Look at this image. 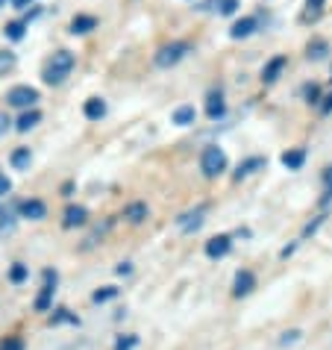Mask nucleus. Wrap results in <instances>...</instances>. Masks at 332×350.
Listing matches in <instances>:
<instances>
[{
  "instance_id": "f257e3e1",
  "label": "nucleus",
  "mask_w": 332,
  "mask_h": 350,
  "mask_svg": "<svg viewBox=\"0 0 332 350\" xmlns=\"http://www.w3.org/2000/svg\"><path fill=\"white\" fill-rule=\"evenodd\" d=\"M74 65H77V56L71 51H56L51 56V62H47V68H44V83L47 85L65 83V77L74 71Z\"/></svg>"
},
{
  "instance_id": "f03ea898",
  "label": "nucleus",
  "mask_w": 332,
  "mask_h": 350,
  "mask_svg": "<svg viewBox=\"0 0 332 350\" xmlns=\"http://www.w3.org/2000/svg\"><path fill=\"white\" fill-rule=\"evenodd\" d=\"M191 51H194L191 42H171V44H162L159 51L153 53V65H156V68H174V65H180Z\"/></svg>"
},
{
  "instance_id": "7ed1b4c3",
  "label": "nucleus",
  "mask_w": 332,
  "mask_h": 350,
  "mask_svg": "<svg viewBox=\"0 0 332 350\" xmlns=\"http://www.w3.org/2000/svg\"><path fill=\"white\" fill-rule=\"evenodd\" d=\"M227 153H223L218 144H209V148H203V153H200V171H203V177H209V180H215V177H221L223 171H227Z\"/></svg>"
},
{
  "instance_id": "20e7f679",
  "label": "nucleus",
  "mask_w": 332,
  "mask_h": 350,
  "mask_svg": "<svg viewBox=\"0 0 332 350\" xmlns=\"http://www.w3.org/2000/svg\"><path fill=\"white\" fill-rule=\"evenodd\" d=\"M206 212H209V203H197L194 209L182 212L177 218V230L180 232H197L203 227V221H206Z\"/></svg>"
},
{
  "instance_id": "39448f33",
  "label": "nucleus",
  "mask_w": 332,
  "mask_h": 350,
  "mask_svg": "<svg viewBox=\"0 0 332 350\" xmlns=\"http://www.w3.org/2000/svg\"><path fill=\"white\" fill-rule=\"evenodd\" d=\"M38 100V89H33V85H15V89H9L6 94V103L15 106V109H30V106H36Z\"/></svg>"
},
{
  "instance_id": "423d86ee",
  "label": "nucleus",
  "mask_w": 332,
  "mask_h": 350,
  "mask_svg": "<svg viewBox=\"0 0 332 350\" xmlns=\"http://www.w3.org/2000/svg\"><path fill=\"white\" fill-rule=\"evenodd\" d=\"M56 283H59V274L47 268V271H44V286H42V291H38V297H36V309H38V312H47V309H51Z\"/></svg>"
},
{
  "instance_id": "0eeeda50",
  "label": "nucleus",
  "mask_w": 332,
  "mask_h": 350,
  "mask_svg": "<svg viewBox=\"0 0 332 350\" xmlns=\"http://www.w3.org/2000/svg\"><path fill=\"white\" fill-rule=\"evenodd\" d=\"M256 288V274L250 268H238L236 277H232V297H247Z\"/></svg>"
},
{
  "instance_id": "6e6552de",
  "label": "nucleus",
  "mask_w": 332,
  "mask_h": 350,
  "mask_svg": "<svg viewBox=\"0 0 332 350\" xmlns=\"http://www.w3.org/2000/svg\"><path fill=\"white\" fill-rule=\"evenodd\" d=\"M230 250H232V236H227V232H218V236H212L206 241L203 254H206L209 259H223V256H230Z\"/></svg>"
},
{
  "instance_id": "1a4fd4ad",
  "label": "nucleus",
  "mask_w": 332,
  "mask_h": 350,
  "mask_svg": "<svg viewBox=\"0 0 332 350\" xmlns=\"http://www.w3.org/2000/svg\"><path fill=\"white\" fill-rule=\"evenodd\" d=\"M288 68V56L286 53H277L273 59H268L265 62V68H262V83L265 85H273L282 77V71Z\"/></svg>"
},
{
  "instance_id": "9d476101",
  "label": "nucleus",
  "mask_w": 332,
  "mask_h": 350,
  "mask_svg": "<svg viewBox=\"0 0 332 350\" xmlns=\"http://www.w3.org/2000/svg\"><path fill=\"white\" fill-rule=\"evenodd\" d=\"M265 168H268V159L265 157H247L244 162H238V168H236V174H232V180L241 183V180H247V177H253V174H259V171H265Z\"/></svg>"
},
{
  "instance_id": "9b49d317",
  "label": "nucleus",
  "mask_w": 332,
  "mask_h": 350,
  "mask_svg": "<svg viewBox=\"0 0 332 350\" xmlns=\"http://www.w3.org/2000/svg\"><path fill=\"white\" fill-rule=\"evenodd\" d=\"M206 115L212 121H221L227 115V100H223V89H209L206 94Z\"/></svg>"
},
{
  "instance_id": "f8f14e48",
  "label": "nucleus",
  "mask_w": 332,
  "mask_h": 350,
  "mask_svg": "<svg viewBox=\"0 0 332 350\" xmlns=\"http://www.w3.org/2000/svg\"><path fill=\"white\" fill-rule=\"evenodd\" d=\"M259 30V18H253V15H247V18H238L236 24L230 27V38H247V36H253Z\"/></svg>"
},
{
  "instance_id": "ddd939ff",
  "label": "nucleus",
  "mask_w": 332,
  "mask_h": 350,
  "mask_svg": "<svg viewBox=\"0 0 332 350\" xmlns=\"http://www.w3.org/2000/svg\"><path fill=\"white\" fill-rule=\"evenodd\" d=\"M85 221H89V209H85V206H68L65 215H62V227L74 230V227H83Z\"/></svg>"
},
{
  "instance_id": "4468645a",
  "label": "nucleus",
  "mask_w": 332,
  "mask_h": 350,
  "mask_svg": "<svg viewBox=\"0 0 332 350\" xmlns=\"http://www.w3.org/2000/svg\"><path fill=\"white\" fill-rule=\"evenodd\" d=\"M18 212H21L24 218H30V221H42V218L47 215V206H44V200L30 198V200H21V206H18Z\"/></svg>"
},
{
  "instance_id": "2eb2a0df",
  "label": "nucleus",
  "mask_w": 332,
  "mask_h": 350,
  "mask_svg": "<svg viewBox=\"0 0 332 350\" xmlns=\"http://www.w3.org/2000/svg\"><path fill=\"white\" fill-rule=\"evenodd\" d=\"M320 209H329L332 206V165H327L324 171H320Z\"/></svg>"
},
{
  "instance_id": "dca6fc26",
  "label": "nucleus",
  "mask_w": 332,
  "mask_h": 350,
  "mask_svg": "<svg viewBox=\"0 0 332 350\" xmlns=\"http://www.w3.org/2000/svg\"><path fill=\"white\" fill-rule=\"evenodd\" d=\"M279 162L286 165L288 171H300L303 165H306V148H291V150H286L279 157Z\"/></svg>"
},
{
  "instance_id": "f3484780",
  "label": "nucleus",
  "mask_w": 332,
  "mask_h": 350,
  "mask_svg": "<svg viewBox=\"0 0 332 350\" xmlns=\"http://www.w3.org/2000/svg\"><path fill=\"white\" fill-rule=\"evenodd\" d=\"M148 215H150V209H148V203H144V200H133L130 206L124 209V218H126V221H133V224L148 221Z\"/></svg>"
},
{
  "instance_id": "a211bd4d",
  "label": "nucleus",
  "mask_w": 332,
  "mask_h": 350,
  "mask_svg": "<svg viewBox=\"0 0 332 350\" xmlns=\"http://www.w3.org/2000/svg\"><path fill=\"white\" fill-rule=\"evenodd\" d=\"M83 115L89 121H100L103 115H106V100H103V97H89L85 106H83Z\"/></svg>"
},
{
  "instance_id": "6ab92c4d",
  "label": "nucleus",
  "mask_w": 332,
  "mask_h": 350,
  "mask_svg": "<svg viewBox=\"0 0 332 350\" xmlns=\"http://www.w3.org/2000/svg\"><path fill=\"white\" fill-rule=\"evenodd\" d=\"M171 121L174 124H180V127H191L194 121H197V109H194V106H177V109H174V115H171Z\"/></svg>"
},
{
  "instance_id": "aec40b11",
  "label": "nucleus",
  "mask_w": 332,
  "mask_h": 350,
  "mask_svg": "<svg viewBox=\"0 0 332 350\" xmlns=\"http://www.w3.org/2000/svg\"><path fill=\"white\" fill-rule=\"evenodd\" d=\"M327 53H329V42H327V38H312V42L306 44V59L320 62V59H327Z\"/></svg>"
},
{
  "instance_id": "412c9836",
  "label": "nucleus",
  "mask_w": 332,
  "mask_h": 350,
  "mask_svg": "<svg viewBox=\"0 0 332 350\" xmlns=\"http://www.w3.org/2000/svg\"><path fill=\"white\" fill-rule=\"evenodd\" d=\"M92 30H97V18L94 15H74V21H71V33L74 36H85Z\"/></svg>"
},
{
  "instance_id": "4be33fe9",
  "label": "nucleus",
  "mask_w": 332,
  "mask_h": 350,
  "mask_svg": "<svg viewBox=\"0 0 332 350\" xmlns=\"http://www.w3.org/2000/svg\"><path fill=\"white\" fill-rule=\"evenodd\" d=\"M38 121H42V112H38V109H27V112H21V118L15 121V130L27 133V130H33Z\"/></svg>"
},
{
  "instance_id": "5701e85b",
  "label": "nucleus",
  "mask_w": 332,
  "mask_h": 350,
  "mask_svg": "<svg viewBox=\"0 0 332 350\" xmlns=\"http://www.w3.org/2000/svg\"><path fill=\"white\" fill-rule=\"evenodd\" d=\"M324 6H327V0H306V12H303L300 21H303V24L318 21V18L324 15Z\"/></svg>"
},
{
  "instance_id": "b1692460",
  "label": "nucleus",
  "mask_w": 332,
  "mask_h": 350,
  "mask_svg": "<svg viewBox=\"0 0 332 350\" xmlns=\"http://www.w3.org/2000/svg\"><path fill=\"white\" fill-rule=\"evenodd\" d=\"M9 162H12V168H15V171H27V168H30V162H33L30 148H18V150H12Z\"/></svg>"
},
{
  "instance_id": "393cba45",
  "label": "nucleus",
  "mask_w": 332,
  "mask_h": 350,
  "mask_svg": "<svg viewBox=\"0 0 332 350\" xmlns=\"http://www.w3.org/2000/svg\"><path fill=\"white\" fill-rule=\"evenodd\" d=\"M303 100H306L309 106H320L324 103V92H320L318 83H306L303 85Z\"/></svg>"
},
{
  "instance_id": "a878e982",
  "label": "nucleus",
  "mask_w": 332,
  "mask_h": 350,
  "mask_svg": "<svg viewBox=\"0 0 332 350\" xmlns=\"http://www.w3.org/2000/svg\"><path fill=\"white\" fill-rule=\"evenodd\" d=\"M27 277H30V268H27V265H24V262H15V265H12V268H9V280H12V283H15V286H21V283H24V280H27Z\"/></svg>"
},
{
  "instance_id": "bb28decb",
  "label": "nucleus",
  "mask_w": 332,
  "mask_h": 350,
  "mask_svg": "<svg viewBox=\"0 0 332 350\" xmlns=\"http://www.w3.org/2000/svg\"><path fill=\"white\" fill-rule=\"evenodd\" d=\"M24 30H27V24H24V21H9L3 33H6L9 42H21V38H24Z\"/></svg>"
},
{
  "instance_id": "cd10ccee",
  "label": "nucleus",
  "mask_w": 332,
  "mask_h": 350,
  "mask_svg": "<svg viewBox=\"0 0 332 350\" xmlns=\"http://www.w3.org/2000/svg\"><path fill=\"white\" fill-rule=\"evenodd\" d=\"M115 297H118V288L115 286H103V288H97L92 295L94 304H109V300H115Z\"/></svg>"
},
{
  "instance_id": "c85d7f7f",
  "label": "nucleus",
  "mask_w": 332,
  "mask_h": 350,
  "mask_svg": "<svg viewBox=\"0 0 332 350\" xmlns=\"http://www.w3.org/2000/svg\"><path fill=\"white\" fill-rule=\"evenodd\" d=\"M51 324H80V318L71 315V312H68V309H53Z\"/></svg>"
},
{
  "instance_id": "c756f323",
  "label": "nucleus",
  "mask_w": 332,
  "mask_h": 350,
  "mask_svg": "<svg viewBox=\"0 0 332 350\" xmlns=\"http://www.w3.org/2000/svg\"><path fill=\"white\" fill-rule=\"evenodd\" d=\"M324 221H327V212H320V215H315V221H309L306 227H303V236L300 239H309V236H315V232L324 227Z\"/></svg>"
},
{
  "instance_id": "7c9ffc66",
  "label": "nucleus",
  "mask_w": 332,
  "mask_h": 350,
  "mask_svg": "<svg viewBox=\"0 0 332 350\" xmlns=\"http://www.w3.org/2000/svg\"><path fill=\"white\" fill-rule=\"evenodd\" d=\"M300 338H303V329H286V333L279 336L277 345H279V347H288V345H297Z\"/></svg>"
},
{
  "instance_id": "2f4dec72",
  "label": "nucleus",
  "mask_w": 332,
  "mask_h": 350,
  "mask_svg": "<svg viewBox=\"0 0 332 350\" xmlns=\"http://www.w3.org/2000/svg\"><path fill=\"white\" fill-rule=\"evenodd\" d=\"M112 224H115V221L109 218V221H106V224H103V227H97V230L92 232V236H89V239H85V247H92V245H97V239H103V236H106V232H109V230H112Z\"/></svg>"
},
{
  "instance_id": "473e14b6",
  "label": "nucleus",
  "mask_w": 332,
  "mask_h": 350,
  "mask_svg": "<svg viewBox=\"0 0 332 350\" xmlns=\"http://www.w3.org/2000/svg\"><path fill=\"white\" fill-rule=\"evenodd\" d=\"M135 347H139V336H121L115 342V350H135Z\"/></svg>"
},
{
  "instance_id": "72a5a7b5",
  "label": "nucleus",
  "mask_w": 332,
  "mask_h": 350,
  "mask_svg": "<svg viewBox=\"0 0 332 350\" xmlns=\"http://www.w3.org/2000/svg\"><path fill=\"white\" fill-rule=\"evenodd\" d=\"M238 0H218V12L221 15H236L238 12Z\"/></svg>"
},
{
  "instance_id": "f704fd0d",
  "label": "nucleus",
  "mask_w": 332,
  "mask_h": 350,
  "mask_svg": "<svg viewBox=\"0 0 332 350\" xmlns=\"http://www.w3.org/2000/svg\"><path fill=\"white\" fill-rule=\"evenodd\" d=\"M15 65V53H9V51H0V74L9 71V68Z\"/></svg>"
},
{
  "instance_id": "c9c22d12",
  "label": "nucleus",
  "mask_w": 332,
  "mask_h": 350,
  "mask_svg": "<svg viewBox=\"0 0 332 350\" xmlns=\"http://www.w3.org/2000/svg\"><path fill=\"white\" fill-rule=\"evenodd\" d=\"M0 350H24V342L21 338H3V342H0Z\"/></svg>"
},
{
  "instance_id": "e433bc0d",
  "label": "nucleus",
  "mask_w": 332,
  "mask_h": 350,
  "mask_svg": "<svg viewBox=\"0 0 332 350\" xmlns=\"http://www.w3.org/2000/svg\"><path fill=\"white\" fill-rule=\"evenodd\" d=\"M318 109H320V115H332V92L324 97V103H320Z\"/></svg>"
},
{
  "instance_id": "4c0bfd02",
  "label": "nucleus",
  "mask_w": 332,
  "mask_h": 350,
  "mask_svg": "<svg viewBox=\"0 0 332 350\" xmlns=\"http://www.w3.org/2000/svg\"><path fill=\"white\" fill-rule=\"evenodd\" d=\"M9 191H12V183H9L6 174H0V198H3V194H9Z\"/></svg>"
},
{
  "instance_id": "58836bf2",
  "label": "nucleus",
  "mask_w": 332,
  "mask_h": 350,
  "mask_svg": "<svg viewBox=\"0 0 332 350\" xmlns=\"http://www.w3.org/2000/svg\"><path fill=\"white\" fill-rule=\"evenodd\" d=\"M9 124H12V121H9V115H6V112H0V135H6Z\"/></svg>"
},
{
  "instance_id": "ea45409f",
  "label": "nucleus",
  "mask_w": 332,
  "mask_h": 350,
  "mask_svg": "<svg viewBox=\"0 0 332 350\" xmlns=\"http://www.w3.org/2000/svg\"><path fill=\"white\" fill-rule=\"evenodd\" d=\"M115 271H118L121 277H126V274H133V265H130V262H121V265L115 268Z\"/></svg>"
},
{
  "instance_id": "a19ab883",
  "label": "nucleus",
  "mask_w": 332,
  "mask_h": 350,
  "mask_svg": "<svg viewBox=\"0 0 332 350\" xmlns=\"http://www.w3.org/2000/svg\"><path fill=\"white\" fill-rule=\"evenodd\" d=\"M294 250H297V241H294V245H288V247H282V250H279V256H282V259H288L291 254H294Z\"/></svg>"
},
{
  "instance_id": "79ce46f5",
  "label": "nucleus",
  "mask_w": 332,
  "mask_h": 350,
  "mask_svg": "<svg viewBox=\"0 0 332 350\" xmlns=\"http://www.w3.org/2000/svg\"><path fill=\"white\" fill-rule=\"evenodd\" d=\"M30 3H33V0H12V6H15V9H27Z\"/></svg>"
}]
</instances>
